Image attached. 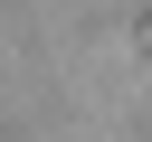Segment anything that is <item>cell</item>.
<instances>
[{
    "mask_svg": "<svg viewBox=\"0 0 152 142\" xmlns=\"http://www.w3.org/2000/svg\"><path fill=\"white\" fill-rule=\"evenodd\" d=\"M142 57H152V19H142Z\"/></svg>",
    "mask_w": 152,
    "mask_h": 142,
    "instance_id": "cell-1",
    "label": "cell"
}]
</instances>
